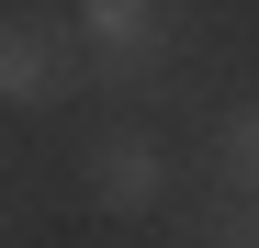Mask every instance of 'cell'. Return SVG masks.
<instances>
[{"instance_id":"1","label":"cell","mask_w":259,"mask_h":248,"mask_svg":"<svg viewBox=\"0 0 259 248\" xmlns=\"http://www.w3.org/2000/svg\"><path fill=\"white\" fill-rule=\"evenodd\" d=\"M68 46H79V79H102V91L147 102L169 91V68H181V12H158V0H91V12H68Z\"/></svg>"},{"instance_id":"2","label":"cell","mask_w":259,"mask_h":248,"mask_svg":"<svg viewBox=\"0 0 259 248\" xmlns=\"http://www.w3.org/2000/svg\"><path fill=\"white\" fill-rule=\"evenodd\" d=\"M79 181H91V203H102V215H158V203L181 192V158H169V136H158V124H102V136H91V158H79Z\"/></svg>"},{"instance_id":"5","label":"cell","mask_w":259,"mask_h":248,"mask_svg":"<svg viewBox=\"0 0 259 248\" xmlns=\"http://www.w3.org/2000/svg\"><path fill=\"white\" fill-rule=\"evenodd\" d=\"M181 248H259V215H237V203H192V215H181Z\"/></svg>"},{"instance_id":"3","label":"cell","mask_w":259,"mask_h":248,"mask_svg":"<svg viewBox=\"0 0 259 248\" xmlns=\"http://www.w3.org/2000/svg\"><path fill=\"white\" fill-rule=\"evenodd\" d=\"M79 91L68 12H0V113H57Z\"/></svg>"},{"instance_id":"4","label":"cell","mask_w":259,"mask_h":248,"mask_svg":"<svg viewBox=\"0 0 259 248\" xmlns=\"http://www.w3.org/2000/svg\"><path fill=\"white\" fill-rule=\"evenodd\" d=\"M214 203L259 215V91L226 102V124H214Z\"/></svg>"}]
</instances>
